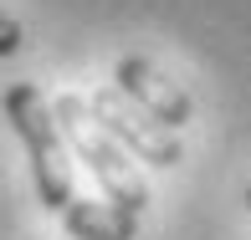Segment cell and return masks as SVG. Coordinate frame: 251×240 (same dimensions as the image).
Masks as SVG:
<instances>
[{
	"mask_svg": "<svg viewBox=\"0 0 251 240\" xmlns=\"http://www.w3.org/2000/svg\"><path fill=\"white\" fill-rule=\"evenodd\" d=\"M5 118L16 128V138L31 153V179H36V199L51 215H62V204L72 199V158H67V138L51 118V102L41 97L36 82H16L5 92Z\"/></svg>",
	"mask_w": 251,
	"mask_h": 240,
	"instance_id": "1",
	"label": "cell"
},
{
	"mask_svg": "<svg viewBox=\"0 0 251 240\" xmlns=\"http://www.w3.org/2000/svg\"><path fill=\"white\" fill-rule=\"evenodd\" d=\"M51 118H56V128H62V138L77 148V158L87 164V174L102 184L108 204H118V210H128V215H139L144 204H149V184H144L139 169L128 164V153L98 128V118L87 112V97L62 92L51 102Z\"/></svg>",
	"mask_w": 251,
	"mask_h": 240,
	"instance_id": "2",
	"label": "cell"
},
{
	"mask_svg": "<svg viewBox=\"0 0 251 240\" xmlns=\"http://www.w3.org/2000/svg\"><path fill=\"white\" fill-rule=\"evenodd\" d=\"M87 112L98 118V128L108 133V138L118 143L123 153H139L144 164H154V169H175L179 158H185V148H179L175 128L154 123L149 112L133 108V102L123 97L118 87H98V92L87 97Z\"/></svg>",
	"mask_w": 251,
	"mask_h": 240,
	"instance_id": "3",
	"label": "cell"
},
{
	"mask_svg": "<svg viewBox=\"0 0 251 240\" xmlns=\"http://www.w3.org/2000/svg\"><path fill=\"white\" fill-rule=\"evenodd\" d=\"M113 82H118V92L133 102V108H144L154 123H164V128H185L190 123V92L179 82H169L164 72L149 62V56H123L118 66H113Z\"/></svg>",
	"mask_w": 251,
	"mask_h": 240,
	"instance_id": "4",
	"label": "cell"
},
{
	"mask_svg": "<svg viewBox=\"0 0 251 240\" xmlns=\"http://www.w3.org/2000/svg\"><path fill=\"white\" fill-rule=\"evenodd\" d=\"M62 225L72 240H133L139 235V215L118 210L108 199H67L62 204Z\"/></svg>",
	"mask_w": 251,
	"mask_h": 240,
	"instance_id": "5",
	"label": "cell"
},
{
	"mask_svg": "<svg viewBox=\"0 0 251 240\" xmlns=\"http://www.w3.org/2000/svg\"><path fill=\"white\" fill-rule=\"evenodd\" d=\"M21 46H26V31H21V21L0 10V56H16Z\"/></svg>",
	"mask_w": 251,
	"mask_h": 240,
	"instance_id": "6",
	"label": "cell"
},
{
	"mask_svg": "<svg viewBox=\"0 0 251 240\" xmlns=\"http://www.w3.org/2000/svg\"><path fill=\"white\" fill-rule=\"evenodd\" d=\"M246 210H251V189H246Z\"/></svg>",
	"mask_w": 251,
	"mask_h": 240,
	"instance_id": "7",
	"label": "cell"
}]
</instances>
